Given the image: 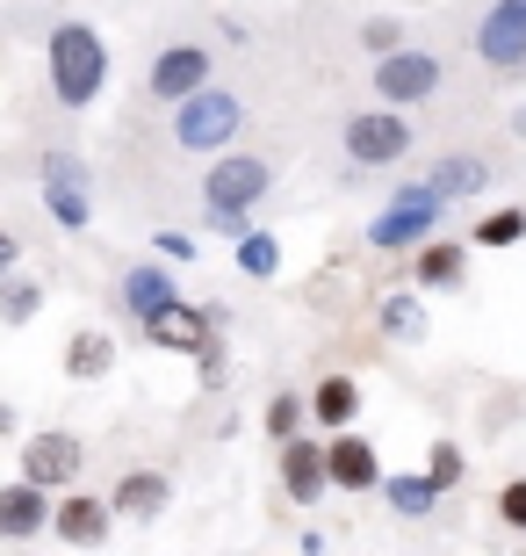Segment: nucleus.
<instances>
[{"label": "nucleus", "instance_id": "f257e3e1", "mask_svg": "<svg viewBox=\"0 0 526 556\" xmlns=\"http://www.w3.org/2000/svg\"><path fill=\"white\" fill-rule=\"evenodd\" d=\"M43 80L59 94V109H94L108 87V43L94 22H59L43 37Z\"/></svg>", "mask_w": 526, "mask_h": 556}, {"label": "nucleus", "instance_id": "f03ea898", "mask_svg": "<svg viewBox=\"0 0 526 556\" xmlns=\"http://www.w3.org/2000/svg\"><path fill=\"white\" fill-rule=\"evenodd\" d=\"M239 130H245V102L217 80L195 87L188 102H174V144H181V152H209V160H217Z\"/></svg>", "mask_w": 526, "mask_h": 556}, {"label": "nucleus", "instance_id": "7ed1b4c3", "mask_svg": "<svg viewBox=\"0 0 526 556\" xmlns=\"http://www.w3.org/2000/svg\"><path fill=\"white\" fill-rule=\"evenodd\" d=\"M87 470V441L80 433H65V427H43L22 441L15 455V477H29V484H43V492H73Z\"/></svg>", "mask_w": 526, "mask_h": 556}, {"label": "nucleus", "instance_id": "20e7f679", "mask_svg": "<svg viewBox=\"0 0 526 556\" xmlns=\"http://www.w3.org/2000/svg\"><path fill=\"white\" fill-rule=\"evenodd\" d=\"M440 210H447V203H440V195H433L425 181L397 188V203H389L383 217L368 225V247H375V253H419V239L440 225Z\"/></svg>", "mask_w": 526, "mask_h": 556}, {"label": "nucleus", "instance_id": "39448f33", "mask_svg": "<svg viewBox=\"0 0 526 556\" xmlns=\"http://www.w3.org/2000/svg\"><path fill=\"white\" fill-rule=\"evenodd\" d=\"M405 152H411V116H397V102L346 116V160L354 166H397Z\"/></svg>", "mask_w": 526, "mask_h": 556}, {"label": "nucleus", "instance_id": "423d86ee", "mask_svg": "<svg viewBox=\"0 0 526 556\" xmlns=\"http://www.w3.org/2000/svg\"><path fill=\"white\" fill-rule=\"evenodd\" d=\"M440 94V59L433 51H419V43H397V51H383L375 59V102H433Z\"/></svg>", "mask_w": 526, "mask_h": 556}, {"label": "nucleus", "instance_id": "0eeeda50", "mask_svg": "<svg viewBox=\"0 0 526 556\" xmlns=\"http://www.w3.org/2000/svg\"><path fill=\"white\" fill-rule=\"evenodd\" d=\"M274 188V166L253 160V152H217L203 174V210H253Z\"/></svg>", "mask_w": 526, "mask_h": 556}, {"label": "nucleus", "instance_id": "6e6552de", "mask_svg": "<svg viewBox=\"0 0 526 556\" xmlns=\"http://www.w3.org/2000/svg\"><path fill=\"white\" fill-rule=\"evenodd\" d=\"M138 332L152 340V348H166V354H203L209 340H217V311L174 296V304H159L152 318H138Z\"/></svg>", "mask_w": 526, "mask_h": 556}, {"label": "nucleus", "instance_id": "1a4fd4ad", "mask_svg": "<svg viewBox=\"0 0 526 556\" xmlns=\"http://www.w3.org/2000/svg\"><path fill=\"white\" fill-rule=\"evenodd\" d=\"M43 210L59 217L65 231L94 225V203H87V166L73 152H43Z\"/></svg>", "mask_w": 526, "mask_h": 556}, {"label": "nucleus", "instance_id": "9d476101", "mask_svg": "<svg viewBox=\"0 0 526 556\" xmlns=\"http://www.w3.org/2000/svg\"><path fill=\"white\" fill-rule=\"evenodd\" d=\"M476 59L498 65V73L526 65V0H490L484 8V22H476Z\"/></svg>", "mask_w": 526, "mask_h": 556}, {"label": "nucleus", "instance_id": "9b49d317", "mask_svg": "<svg viewBox=\"0 0 526 556\" xmlns=\"http://www.w3.org/2000/svg\"><path fill=\"white\" fill-rule=\"evenodd\" d=\"M324 470H332V492H383V455L354 427H339L324 441Z\"/></svg>", "mask_w": 526, "mask_h": 556}, {"label": "nucleus", "instance_id": "f8f14e48", "mask_svg": "<svg viewBox=\"0 0 526 556\" xmlns=\"http://www.w3.org/2000/svg\"><path fill=\"white\" fill-rule=\"evenodd\" d=\"M51 535L65 542V549H108V535H116V506L94 492H65L59 514H51Z\"/></svg>", "mask_w": 526, "mask_h": 556}, {"label": "nucleus", "instance_id": "ddd939ff", "mask_svg": "<svg viewBox=\"0 0 526 556\" xmlns=\"http://www.w3.org/2000/svg\"><path fill=\"white\" fill-rule=\"evenodd\" d=\"M144 80H152V94H159V102H188L195 87L217 80V59H209L203 43H166L159 59H152V73H144Z\"/></svg>", "mask_w": 526, "mask_h": 556}, {"label": "nucleus", "instance_id": "4468645a", "mask_svg": "<svg viewBox=\"0 0 526 556\" xmlns=\"http://www.w3.org/2000/svg\"><path fill=\"white\" fill-rule=\"evenodd\" d=\"M51 514H59V492H43L29 477L0 484V542H37L51 528Z\"/></svg>", "mask_w": 526, "mask_h": 556}, {"label": "nucleus", "instance_id": "2eb2a0df", "mask_svg": "<svg viewBox=\"0 0 526 556\" xmlns=\"http://www.w3.org/2000/svg\"><path fill=\"white\" fill-rule=\"evenodd\" d=\"M274 463H282V492H288V506H318V498L332 492V470H324V441H304V433H288Z\"/></svg>", "mask_w": 526, "mask_h": 556}, {"label": "nucleus", "instance_id": "dca6fc26", "mask_svg": "<svg viewBox=\"0 0 526 556\" xmlns=\"http://www.w3.org/2000/svg\"><path fill=\"white\" fill-rule=\"evenodd\" d=\"M108 506H116V520H159L174 506V484H166V470H123Z\"/></svg>", "mask_w": 526, "mask_h": 556}, {"label": "nucleus", "instance_id": "f3484780", "mask_svg": "<svg viewBox=\"0 0 526 556\" xmlns=\"http://www.w3.org/2000/svg\"><path fill=\"white\" fill-rule=\"evenodd\" d=\"M174 296H181V289H174V275L159 268V253L138 261V268H123V311H130V318H152V311L174 304Z\"/></svg>", "mask_w": 526, "mask_h": 556}, {"label": "nucleus", "instance_id": "a211bd4d", "mask_svg": "<svg viewBox=\"0 0 526 556\" xmlns=\"http://www.w3.org/2000/svg\"><path fill=\"white\" fill-rule=\"evenodd\" d=\"M419 289H462L469 275V247L462 239H419V261H411Z\"/></svg>", "mask_w": 526, "mask_h": 556}, {"label": "nucleus", "instance_id": "6ab92c4d", "mask_svg": "<svg viewBox=\"0 0 526 556\" xmlns=\"http://www.w3.org/2000/svg\"><path fill=\"white\" fill-rule=\"evenodd\" d=\"M108 369H116V340H108L102 326H80L65 340V376H73V383H102Z\"/></svg>", "mask_w": 526, "mask_h": 556}, {"label": "nucleus", "instance_id": "aec40b11", "mask_svg": "<svg viewBox=\"0 0 526 556\" xmlns=\"http://www.w3.org/2000/svg\"><path fill=\"white\" fill-rule=\"evenodd\" d=\"M310 419H318L324 433H339L361 419V383L354 376H318V391H310Z\"/></svg>", "mask_w": 526, "mask_h": 556}, {"label": "nucleus", "instance_id": "412c9836", "mask_svg": "<svg viewBox=\"0 0 526 556\" xmlns=\"http://www.w3.org/2000/svg\"><path fill=\"white\" fill-rule=\"evenodd\" d=\"M484 181H490V160H484V152H447V160L433 166V181H425V188H433L440 203H462V195H476Z\"/></svg>", "mask_w": 526, "mask_h": 556}, {"label": "nucleus", "instance_id": "4be33fe9", "mask_svg": "<svg viewBox=\"0 0 526 556\" xmlns=\"http://www.w3.org/2000/svg\"><path fill=\"white\" fill-rule=\"evenodd\" d=\"M383 498L397 520H433V506H440V484L425 470H405V477H383Z\"/></svg>", "mask_w": 526, "mask_h": 556}, {"label": "nucleus", "instance_id": "5701e85b", "mask_svg": "<svg viewBox=\"0 0 526 556\" xmlns=\"http://www.w3.org/2000/svg\"><path fill=\"white\" fill-rule=\"evenodd\" d=\"M37 311H43V282L22 275V268H8L0 275V326H29Z\"/></svg>", "mask_w": 526, "mask_h": 556}, {"label": "nucleus", "instance_id": "b1692460", "mask_svg": "<svg viewBox=\"0 0 526 556\" xmlns=\"http://www.w3.org/2000/svg\"><path fill=\"white\" fill-rule=\"evenodd\" d=\"M383 332H389V340H405V348H419V340H425V304L411 296V289L383 296Z\"/></svg>", "mask_w": 526, "mask_h": 556}, {"label": "nucleus", "instance_id": "393cba45", "mask_svg": "<svg viewBox=\"0 0 526 556\" xmlns=\"http://www.w3.org/2000/svg\"><path fill=\"white\" fill-rule=\"evenodd\" d=\"M239 275H253V282L282 275V239H274V231H245L239 239Z\"/></svg>", "mask_w": 526, "mask_h": 556}, {"label": "nucleus", "instance_id": "a878e982", "mask_svg": "<svg viewBox=\"0 0 526 556\" xmlns=\"http://www.w3.org/2000/svg\"><path fill=\"white\" fill-rule=\"evenodd\" d=\"M484 253H505V247H519L526 239V210H490V217H476V231H469Z\"/></svg>", "mask_w": 526, "mask_h": 556}, {"label": "nucleus", "instance_id": "bb28decb", "mask_svg": "<svg viewBox=\"0 0 526 556\" xmlns=\"http://www.w3.org/2000/svg\"><path fill=\"white\" fill-rule=\"evenodd\" d=\"M304 419H310V397H296V391L267 397V433H274V448H282L288 433H304Z\"/></svg>", "mask_w": 526, "mask_h": 556}, {"label": "nucleus", "instance_id": "cd10ccee", "mask_svg": "<svg viewBox=\"0 0 526 556\" xmlns=\"http://www.w3.org/2000/svg\"><path fill=\"white\" fill-rule=\"evenodd\" d=\"M425 477H433L440 492H454V484L469 477V455L454 448V441H433V448H425Z\"/></svg>", "mask_w": 526, "mask_h": 556}, {"label": "nucleus", "instance_id": "c85d7f7f", "mask_svg": "<svg viewBox=\"0 0 526 556\" xmlns=\"http://www.w3.org/2000/svg\"><path fill=\"white\" fill-rule=\"evenodd\" d=\"M498 520H505L512 535H526V477H505V484H498Z\"/></svg>", "mask_w": 526, "mask_h": 556}, {"label": "nucleus", "instance_id": "c756f323", "mask_svg": "<svg viewBox=\"0 0 526 556\" xmlns=\"http://www.w3.org/2000/svg\"><path fill=\"white\" fill-rule=\"evenodd\" d=\"M361 43L383 59V51H397V43H405V22H397V15H368L361 22Z\"/></svg>", "mask_w": 526, "mask_h": 556}, {"label": "nucleus", "instance_id": "7c9ffc66", "mask_svg": "<svg viewBox=\"0 0 526 556\" xmlns=\"http://www.w3.org/2000/svg\"><path fill=\"white\" fill-rule=\"evenodd\" d=\"M209 231H223V239L239 247L245 231H253V210H209Z\"/></svg>", "mask_w": 526, "mask_h": 556}, {"label": "nucleus", "instance_id": "2f4dec72", "mask_svg": "<svg viewBox=\"0 0 526 556\" xmlns=\"http://www.w3.org/2000/svg\"><path fill=\"white\" fill-rule=\"evenodd\" d=\"M195 376H203V391H217V383H223V348H217V340L195 354Z\"/></svg>", "mask_w": 526, "mask_h": 556}, {"label": "nucleus", "instance_id": "473e14b6", "mask_svg": "<svg viewBox=\"0 0 526 556\" xmlns=\"http://www.w3.org/2000/svg\"><path fill=\"white\" fill-rule=\"evenodd\" d=\"M152 253H166V261H195V239H181V231H159V247Z\"/></svg>", "mask_w": 526, "mask_h": 556}, {"label": "nucleus", "instance_id": "72a5a7b5", "mask_svg": "<svg viewBox=\"0 0 526 556\" xmlns=\"http://www.w3.org/2000/svg\"><path fill=\"white\" fill-rule=\"evenodd\" d=\"M15 261H22V239H15V231H0V275L15 268Z\"/></svg>", "mask_w": 526, "mask_h": 556}, {"label": "nucleus", "instance_id": "f704fd0d", "mask_svg": "<svg viewBox=\"0 0 526 556\" xmlns=\"http://www.w3.org/2000/svg\"><path fill=\"white\" fill-rule=\"evenodd\" d=\"M0 433H15V405L8 397H0Z\"/></svg>", "mask_w": 526, "mask_h": 556}]
</instances>
